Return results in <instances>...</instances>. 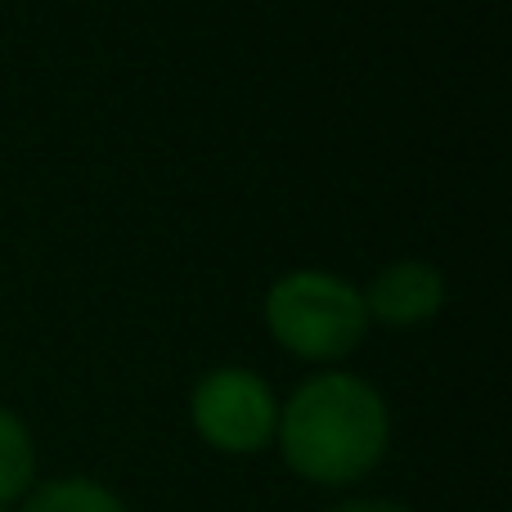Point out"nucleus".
I'll use <instances>...</instances> for the list:
<instances>
[{"label": "nucleus", "instance_id": "1", "mask_svg": "<svg viewBox=\"0 0 512 512\" xmlns=\"http://www.w3.org/2000/svg\"><path fill=\"white\" fill-rule=\"evenodd\" d=\"M279 454L310 486H355L382 463L391 445V414L382 391L355 373H315L279 405Z\"/></svg>", "mask_w": 512, "mask_h": 512}, {"label": "nucleus", "instance_id": "2", "mask_svg": "<svg viewBox=\"0 0 512 512\" xmlns=\"http://www.w3.org/2000/svg\"><path fill=\"white\" fill-rule=\"evenodd\" d=\"M265 328L288 355L337 364L360 346L369 328L364 292L328 270H288L265 292Z\"/></svg>", "mask_w": 512, "mask_h": 512}, {"label": "nucleus", "instance_id": "3", "mask_svg": "<svg viewBox=\"0 0 512 512\" xmlns=\"http://www.w3.org/2000/svg\"><path fill=\"white\" fill-rule=\"evenodd\" d=\"M189 423L221 454H261L279 427V400L261 373L225 364L194 382Z\"/></svg>", "mask_w": 512, "mask_h": 512}, {"label": "nucleus", "instance_id": "4", "mask_svg": "<svg viewBox=\"0 0 512 512\" xmlns=\"http://www.w3.org/2000/svg\"><path fill=\"white\" fill-rule=\"evenodd\" d=\"M445 306V274L432 261H391L364 292L369 319L391 328H418Z\"/></svg>", "mask_w": 512, "mask_h": 512}, {"label": "nucleus", "instance_id": "5", "mask_svg": "<svg viewBox=\"0 0 512 512\" xmlns=\"http://www.w3.org/2000/svg\"><path fill=\"white\" fill-rule=\"evenodd\" d=\"M36 481V445L14 409L0 405V508L23 499Z\"/></svg>", "mask_w": 512, "mask_h": 512}, {"label": "nucleus", "instance_id": "6", "mask_svg": "<svg viewBox=\"0 0 512 512\" xmlns=\"http://www.w3.org/2000/svg\"><path fill=\"white\" fill-rule=\"evenodd\" d=\"M23 512H131L104 481L90 477H59L27 490Z\"/></svg>", "mask_w": 512, "mask_h": 512}, {"label": "nucleus", "instance_id": "7", "mask_svg": "<svg viewBox=\"0 0 512 512\" xmlns=\"http://www.w3.org/2000/svg\"><path fill=\"white\" fill-rule=\"evenodd\" d=\"M333 512H414V508L391 504V499H351V504H337Z\"/></svg>", "mask_w": 512, "mask_h": 512}, {"label": "nucleus", "instance_id": "8", "mask_svg": "<svg viewBox=\"0 0 512 512\" xmlns=\"http://www.w3.org/2000/svg\"><path fill=\"white\" fill-rule=\"evenodd\" d=\"M0 512H9V508H0Z\"/></svg>", "mask_w": 512, "mask_h": 512}]
</instances>
